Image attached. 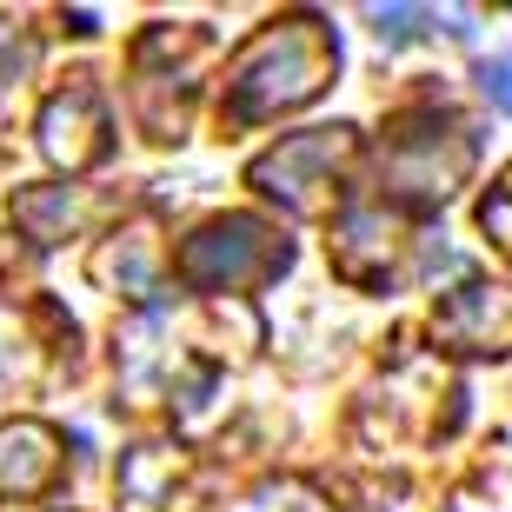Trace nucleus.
I'll use <instances>...</instances> for the list:
<instances>
[{
    "mask_svg": "<svg viewBox=\"0 0 512 512\" xmlns=\"http://www.w3.org/2000/svg\"><path fill=\"white\" fill-rule=\"evenodd\" d=\"M27 67H34V40L14 34V27H0V87H20Z\"/></svg>",
    "mask_w": 512,
    "mask_h": 512,
    "instance_id": "2eb2a0df",
    "label": "nucleus"
},
{
    "mask_svg": "<svg viewBox=\"0 0 512 512\" xmlns=\"http://www.w3.org/2000/svg\"><path fill=\"white\" fill-rule=\"evenodd\" d=\"M353 127H306V133H286L280 147H266L260 160L247 167V180L266 193V200H280L286 213H320L333 180L346 173L353 160Z\"/></svg>",
    "mask_w": 512,
    "mask_h": 512,
    "instance_id": "20e7f679",
    "label": "nucleus"
},
{
    "mask_svg": "<svg viewBox=\"0 0 512 512\" xmlns=\"http://www.w3.org/2000/svg\"><path fill=\"white\" fill-rule=\"evenodd\" d=\"M40 153L54 160L60 173H80L94 167V160H107V107H100V87L87 74H74L67 87H60L47 107H40Z\"/></svg>",
    "mask_w": 512,
    "mask_h": 512,
    "instance_id": "39448f33",
    "label": "nucleus"
},
{
    "mask_svg": "<svg viewBox=\"0 0 512 512\" xmlns=\"http://www.w3.org/2000/svg\"><path fill=\"white\" fill-rule=\"evenodd\" d=\"M14 220H20V233H27L34 247H60L67 233H80L87 207H80L74 187H20L14 193Z\"/></svg>",
    "mask_w": 512,
    "mask_h": 512,
    "instance_id": "9b49d317",
    "label": "nucleus"
},
{
    "mask_svg": "<svg viewBox=\"0 0 512 512\" xmlns=\"http://www.w3.org/2000/svg\"><path fill=\"white\" fill-rule=\"evenodd\" d=\"M173 266H180V280L193 293H247V286L280 280L293 266V247L260 213H220V220H207V227H193L180 240Z\"/></svg>",
    "mask_w": 512,
    "mask_h": 512,
    "instance_id": "f03ea898",
    "label": "nucleus"
},
{
    "mask_svg": "<svg viewBox=\"0 0 512 512\" xmlns=\"http://www.w3.org/2000/svg\"><path fill=\"white\" fill-rule=\"evenodd\" d=\"M340 74V40L313 14L273 20L266 34H253L227 67V127H260L313 94H326V80Z\"/></svg>",
    "mask_w": 512,
    "mask_h": 512,
    "instance_id": "f257e3e1",
    "label": "nucleus"
},
{
    "mask_svg": "<svg viewBox=\"0 0 512 512\" xmlns=\"http://www.w3.org/2000/svg\"><path fill=\"white\" fill-rule=\"evenodd\" d=\"M479 87H486V100H493L499 114H512V54L486 60V67H479Z\"/></svg>",
    "mask_w": 512,
    "mask_h": 512,
    "instance_id": "dca6fc26",
    "label": "nucleus"
},
{
    "mask_svg": "<svg viewBox=\"0 0 512 512\" xmlns=\"http://www.w3.org/2000/svg\"><path fill=\"white\" fill-rule=\"evenodd\" d=\"M399 247H406V233L386 207H346L333 220V266L353 286H386L399 266Z\"/></svg>",
    "mask_w": 512,
    "mask_h": 512,
    "instance_id": "0eeeda50",
    "label": "nucleus"
},
{
    "mask_svg": "<svg viewBox=\"0 0 512 512\" xmlns=\"http://www.w3.org/2000/svg\"><path fill=\"white\" fill-rule=\"evenodd\" d=\"M479 227H486V240H493L499 253H512V167H506V180L479 200Z\"/></svg>",
    "mask_w": 512,
    "mask_h": 512,
    "instance_id": "ddd939ff",
    "label": "nucleus"
},
{
    "mask_svg": "<svg viewBox=\"0 0 512 512\" xmlns=\"http://www.w3.org/2000/svg\"><path fill=\"white\" fill-rule=\"evenodd\" d=\"M227 512H320V499L306 493V486H260L253 499H240Z\"/></svg>",
    "mask_w": 512,
    "mask_h": 512,
    "instance_id": "4468645a",
    "label": "nucleus"
},
{
    "mask_svg": "<svg viewBox=\"0 0 512 512\" xmlns=\"http://www.w3.org/2000/svg\"><path fill=\"white\" fill-rule=\"evenodd\" d=\"M479 140L466 120L453 114H406L380 147V180L406 200V207H439L453 200V187L473 173Z\"/></svg>",
    "mask_w": 512,
    "mask_h": 512,
    "instance_id": "7ed1b4c3",
    "label": "nucleus"
},
{
    "mask_svg": "<svg viewBox=\"0 0 512 512\" xmlns=\"http://www.w3.org/2000/svg\"><path fill=\"white\" fill-rule=\"evenodd\" d=\"M60 473V433L40 419L0 426V499H34Z\"/></svg>",
    "mask_w": 512,
    "mask_h": 512,
    "instance_id": "1a4fd4ad",
    "label": "nucleus"
},
{
    "mask_svg": "<svg viewBox=\"0 0 512 512\" xmlns=\"http://www.w3.org/2000/svg\"><path fill=\"white\" fill-rule=\"evenodd\" d=\"M366 20H373V34H380L386 47H406V40H419L426 27H439L433 7H366Z\"/></svg>",
    "mask_w": 512,
    "mask_h": 512,
    "instance_id": "f8f14e48",
    "label": "nucleus"
},
{
    "mask_svg": "<svg viewBox=\"0 0 512 512\" xmlns=\"http://www.w3.org/2000/svg\"><path fill=\"white\" fill-rule=\"evenodd\" d=\"M193 473L173 446H133L120 459V506L127 512H187Z\"/></svg>",
    "mask_w": 512,
    "mask_h": 512,
    "instance_id": "6e6552de",
    "label": "nucleus"
},
{
    "mask_svg": "<svg viewBox=\"0 0 512 512\" xmlns=\"http://www.w3.org/2000/svg\"><path fill=\"white\" fill-rule=\"evenodd\" d=\"M433 340L453 346V353H473V360L512 353V286L466 280L459 293H446L433 306Z\"/></svg>",
    "mask_w": 512,
    "mask_h": 512,
    "instance_id": "423d86ee",
    "label": "nucleus"
},
{
    "mask_svg": "<svg viewBox=\"0 0 512 512\" xmlns=\"http://www.w3.org/2000/svg\"><path fill=\"white\" fill-rule=\"evenodd\" d=\"M153 273H160V240H153V227H127L94 253V280L114 286L120 300H147Z\"/></svg>",
    "mask_w": 512,
    "mask_h": 512,
    "instance_id": "9d476101",
    "label": "nucleus"
}]
</instances>
